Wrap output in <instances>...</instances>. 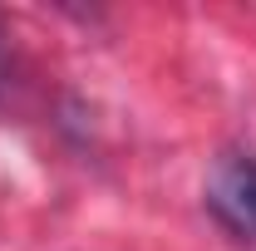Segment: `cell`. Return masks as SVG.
I'll return each mask as SVG.
<instances>
[{"instance_id": "obj_1", "label": "cell", "mask_w": 256, "mask_h": 251, "mask_svg": "<svg viewBox=\"0 0 256 251\" xmlns=\"http://www.w3.org/2000/svg\"><path fill=\"white\" fill-rule=\"evenodd\" d=\"M207 212L226 236L256 246V153H226L207 172Z\"/></svg>"}]
</instances>
